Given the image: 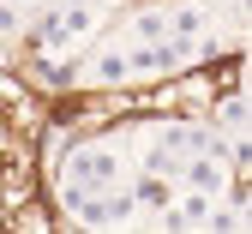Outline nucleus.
<instances>
[{
    "label": "nucleus",
    "instance_id": "8",
    "mask_svg": "<svg viewBox=\"0 0 252 234\" xmlns=\"http://www.w3.org/2000/svg\"><path fill=\"white\" fill-rule=\"evenodd\" d=\"M204 228H222V234H240V228H246V210H240V204H222V210L210 204V216H204Z\"/></svg>",
    "mask_w": 252,
    "mask_h": 234
},
{
    "label": "nucleus",
    "instance_id": "7",
    "mask_svg": "<svg viewBox=\"0 0 252 234\" xmlns=\"http://www.w3.org/2000/svg\"><path fill=\"white\" fill-rule=\"evenodd\" d=\"M36 78H42V84H54V90H66V84L78 78V66H66V60H60V48H48V54L36 60Z\"/></svg>",
    "mask_w": 252,
    "mask_h": 234
},
{
    "label": "nucleus",
    "instance_id": "9",
    "mask_svg": "<svg viewBox=\"0 0 252 234\" xmlns=\"http://www.w3.org/2000/svg\"><path fill=\"white\" fill-rule=\"evenodd\" d=\"M18 36H24V12L12 6V0H0V48L18 42Z\"/></svg>",
    "mask_w": 252,
    "mask_h": 234
},
{
    "label": "nucleus",
    "instance_id": "4",
    "mask_svg": "<svg viewBox=\"0 0 252 234\" xmlns=\"http://www.w3.org/2000/svg\"><path fill=\"white\" fill-rule=\"evenodd\" d=\"M78 78H84V84H96V90H120V84H126V48H102Z\"/></svg>",
    "mask_w": 252,
    "mask_h": 234
},
{
    "label": "nucleus",
    "instance_id": "6",
    "mask_svg": "<svg viewBox=\"0 0 252 234\" xmlns=\"http://www.w3.org/2000/svg\"><path fill=\"white\" fill-rule=\"evenodd\" d=\"M126 36L132 42H162L168 36V6H138V18L126 24Z\"/></svg>",
    "mask_w": 252,
    "mask_h": 234
},
{
    "label": "nucleus",
    "instance_id": "5",
    "mask_svg": "<svg viewBox=\"0 0 252 234\" xmlns=\"http://www.w3.org/2000/svg\"><path fill=\"white\" fill-rule=\"evenodd\" d=\"M210 132H222V138L246 132V96H216L210 102Z\"/></svg>",
    "mask_w": 252,
    "mask_h": 234
},
{
    "label": "nucleus",
    "instance_id": "3",
    "mask_svg": "<svg viewBox=\"0 0 252 234\" xmlns=\"http://www.w3.org/2000/svg\"><path fill=\"white\" fill-rule=\"evenodd\" d=\"M168 36L174 42L210 36V6H204V0H180V6H168Z\"/></svg>",
    "mask_w": 252,
    "mask_h": 234
},
{
    "label": "nucleus",
    "instance_id": "2",
    "mask_svg": "<svg viewBox=\"0 0 252 234\" xmlns=\"http://www.w3.org/2000/svg\"><path fill=\"white\" fill-rule=\"evenodd\" d=\"M174 186H180L174 174H150V168H138V180L126 186V192H132V204H138V216L150 222L156 210H168V198H174Z\"/></svg>",
    "mask_w": 252,
    "mask_h": 234
},
{
    "label": "nucleus",
    "instance_id": "1",
    "mask_svg": "<svg viewBox=\"0 0 252 234\" xmlns=\"http://www.w3.org/2000/svg\"><path fill=\"white\" fill-rule=\"evenodd\" d=\"M126 180V156L114 144H78L66 162H60V180L54 186H84V192H108Z\"/></svg>",
    "mask_w": 252,
    "mask_h": 234
}]
</instances>
